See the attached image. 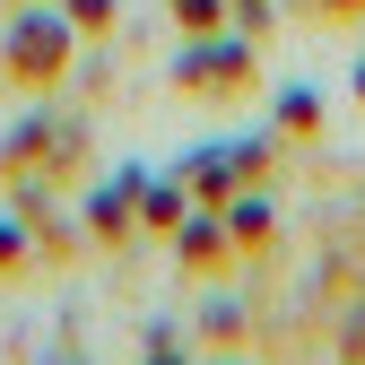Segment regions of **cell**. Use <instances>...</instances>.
<instances>
[{"label":"cell","mask_w":365,"mask_h":365,"mask_svg":"<svg viewBox=\"0 0 365 365\" xmlns=\"http://www.w3.org/2000/svg\"><path fill=\"white\" fill-rule=\"evenodd\" d=\"M18 61H26V70H53V61H61V26L26 18V26H18Z\"/></svg>","instance_id":"cell-1"}]
</instances>
